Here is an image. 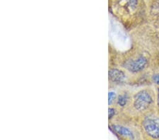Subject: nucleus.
<instances>
[{
	"label": "nucleus",
	"instance_id": "1",
	"mask_svg": "<svg viewBox=\"0 0 159 140\" xmlns=\"http://www.w3.org/2000/svg\"><path fill=\"white\" fill-rule=\"evenodd\" d=\"M153 102L151 96L147 91L142 90L136 93L134 98V106L139 111H143L149 107Z\"/></svg>",
	"mask_w": 159,
	"mask_h": 140
},
{
	"label": "nucleus",
	"instance_id": "2",
	"mask_svg": "<svg viewBox=\"0 0 159 140\" xmlns=\"http://www.w3.org/2000/svg\"><path fill=\"white\" fill-rule=\"evenodd\" d=\"M143 125L148 135L154 139L159 138V120L157 118L147 117L143 122Z\"/></svg>",
	"mask_w": 159,
	"mask_h": 140
},
{
	"label": "nucleus",
	"instance_id": "3",
	"mask_svg": "<svg viewBox=\"0 0 159 140\" xmlns=\"http://www.w3.org/2000/svg\"><path fill=\"white\" fill-rule=\"evenodd\" d=\"M147 65V60L143 56H141L137 60L127 61L125 63V67L127 68L131 72L137 73L143 70L146 67Z\"/></svg>",
	"mask_w": 159,
	"mask_h": 140
},
{
	"label": "nucleus",
	"instance_id": "4",
	"mask_svg": "<svg viewBox=\"0 0 159 140\" xmlns=\"http://www.w3.org/2000/svg\"><path fill=\"white\" fill-rule=\"evenodd\" d=\"M111 129H112L114 132L117 133V134H119L120 136L132 139H134V134L132 133V132L131 131L130 129L127 128V127L115 124V125L111 126Z\"/></svg>",
	"mask_w": 159,
	"mask_h": 140
},
{
	"label": "nucleus",
	"instance_id": "5",
	"mask_svg": "<svg viewBox=\"0 0 159 140\" xmlns=\"http://www.w3.org/2000/svg\"><path fill=\"white\" fill-rule=\"evenodd\" d=\"M109 78L113 82H122L126 78L125 73L117 69H112L109 71Z\"/></svg>",
	"mask_w": 159,
	"mask_h": 140
},
{
	"label": "nucleus",
	"instance_id": "6",
	"mask_svg": "<svg viewBox=\"0 0 159 140\" xmlns=\"http://www.w3.org/2000/svg\"><path fill=\"white\" fill-rule=\"evenodd\" d=\"M128 99H129V97H128L127 94L120 95L118 96V98H117V104L122 107L125 106L127 103Z\"/></svg>",
	"mask_w": 159,
	"mask_h": 140
},
{
	"label": "nucleus",
	"instance_id": "7",
	"mask_svg": "<svg viewBox=\"0 0 159 140\" xmlns=\"http://www.w3.org/2000/svg\"><path fill=\"white\" fill-rule=\"evenodd\" d=\"M115 97H116V94L115 92H112V91H110L108 93V103L109 105H111L112 102L115 100Z\"/></svg>",
	"mask_w": 159,
	"mask_h": 140
},
{
	"label": "nucleus",
	"instance_id": "8",
	"mask_svg": "<svg viewBox=\"0 0 159 140\" xmlns=\"http://www.w3.org/2000/svg\"><path fill=\"white\" fill-rule=\"evenodd\" d=\"M128 1V4H129V7L132 9H134L136 7H137V3H138V0H127Z\"/></svg>",
	"mask_w": 159,
	"mask_h": 140
},
{
	"label": "nucleus",
	"instance_id": "9",
	"mask_svg": "<svg viewBox=\"0 0 159 140\" xmlns=\"http://www.w3.org/2000/svg\"><path fill=\"white\" fill-rule=\"evenodd\" d=\"M153 81L156 84L159 85V73L156 74V75H153Z\"/></svg>",
	"mask_w": 159,
	"mask_h": 140
},
{
	"label": "nucleus",
	"instance_id": "10",
	"mask_svg": "<svg viewBox=\"0 0 159 140\" xmlns=\"http://www.w3.org/2000/svg\"><path fill=\"white\" fill-rule=\"evenodd\" d=\"M108 113H109V119L112 118V117L115 115V110L113 108H109L108 110Z\"/></svg>",
	"mask_w": 159,
	"mask_h": 140
},
{
	"label": "nucleus",
	"instance_id": "11",
	"mask_svg": "<svg viewBox=\"0 0 159 140\" xmlns=\"http://www.w3.org/2000/svg\"><path fill=\"white\" fill-rule=\"evenodd\" d=\"M158 106L159 107V88H158Z\"/></svg>",
	"mask_w": 159,
	"mask_h": 140
}]
</instances>
